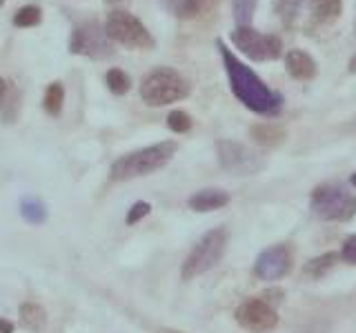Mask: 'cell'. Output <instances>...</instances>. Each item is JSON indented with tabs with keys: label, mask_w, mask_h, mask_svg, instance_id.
<instances>
[{
	"label": "cell",
	"mask_w": 356,
	"mask_h": 333,
	"mask_svg": "<svg viewBox=\"0 0 356 333\" xmlns=\"http://www.w3.org/2000/svg\"><path fill=\"white\" fill-rule=\"evenodd\" d=\"M70 53L85 56V58L105 60L114 56V44H111L105 25L96 20H87L76 25L70 36Z\"/></svg>",
	"instance_id": "8"
},
{
	"label": "cell",
	"mask_w": 356,
	"mask_h": 333,
	"mask_svg": "<svg viewBox=\"0 0 356 333\" xmlns=\"http://www.w3.org/2000/svg\"><path fill=\"white\" fill-rule=\"evenodd\" d=\"M42 20V9L38 5H25L14 14L16 27H36Z\"/></svg>",
	"instance_id": "23"
},
{
	"label": "cell",
	"mask_w": 356,
	"mask_h": 333,
	"mask_svg": "<svg viewBox=\"0 0 356 333\" xmlns=\"http://www.w3.org/2000/svg\"><path fill=\"white\" fill-rule=\"evenodd\" d=\"M348 69H350V74H356V53L350 58V62H348Z\"/></svg>",
	"instance_id": "30"
},
{
	"label": "cell",
	"mask_w": 356,
	"mask_h": 333,
	"mask_svg": "<svg viewBox=\"0 0 356 333\" xmlns=\"http://www.w3.org/2000/svg\"><path fill=\"white\" fill-rule=\"evenodd\" d=\"M285 71L294 80H312L318 71V65L312 56L303 49H289L285 53Z\"/></svg>",
	"instance_id": "12"
},
{
	"label": "cell",
	"mask_w": 356,
	"mask_h": 333,
	"mask_svg": "<svg viewBox=\"0 0 356 333\" xmlns=\"http://www.w3.org/2000/svg\"><path fill=\"white\" fill-rule=\"evenodd\" d=\"M216 153L220 166L232 176H252L259 173L265 166V158L259 151L250 149L243 142H234L227 138L216 142Z\"/></svg>",
	"instance_id": "9"
},
{
	"label": "cell",
	"mask_w": 356,
	"mask_h": 333,
	"mask_svg": "<svg viewBox=\"0 0 356 333\" xmlns=\"http://www.w3.org/2000/svg\"><path fill=\"white\" fill-rule=\"evenodd\" d=\"M0 333H14V322L0 318Z\"/></svg>",
	"instance_id": "28"
},
{
	"label": "cell",
	"mask_w": 356,
	"mask_h": 333,
	"mask_svg": "<svg viewBox=\"0 0 356 333\" xmlns=\"http://www.w3.org/2000/svg\"><path fill=\"white\" fill-rule=\"evenodd\" d=\"M63 103H65V87L63 83H49L47 89H44V96H42V107L47 111L49 116H60L63 111Z\"/></svg>",
	"instance_id": "19"
},
{
	"label": "cell",
	"mask_w": 356,
	"mask_h": 333,
	"mask_svg": "<svg viewBox=\"0 0 356 333\" xmlns=\"http://www.w3.org/2000/svg\"><path fill=\"white\" fill-rule=\"evenodd\" d=\"M5 5V0H0V7H3Z\"/></svg>",
	"instance_id": "34"
},
{
	"label": "cell",
	"mask_w": 356,
	"mask_h": 333,
	"mask_svg": "<svg viewBox=\"0 0 356 333\" xmlns=\"http://www.w3.org/2000/svg\"><path fill=\"white\" fill-rule=\"evenodd\" d=\"M216 49L220 53L222 67L227 71V80L232 94L238 98V103H243L250 111L261 116H276L283 107V96L270 89L259 74H254L252 67H248L243 60L236 58L225 42L216 40Z\"/></svg>",
	"instance_id": "1"
},
{
	"label": "cell",
	"mask_w": 356,
	"mask_h": 333,
	"mask_svg": "<svg viewBox=\"0 0 356 333\" xmlns=\"http://www.w3.org/2000/svg\"><path fill=\"white\" fill-rule=\"evenodd\" d=\"M161 333H181V331H172V329H163Z\"/></svg>",
	"instance_id": "33"
},
{
	"label": "cell",
	"mask_w": 356,
	"mask_h": 333,
	"mask_svg": "<svg viewBox=\"0 0 356 333\" xmlns=\"http://www.w3.org/2000/svg\"><path fill=\"white\" fill-rule=\"evenodd\" d=\"M229 194L222 191V189H200L192 198L187 200V205L192 211L198 214H205V211H216L229 205Z\"/></svg>",
	"instance_id": "13"
},
{
	"label": "cell",
	"mask_w": 356,
	"mask_h": 333,
	"mask_svg": "<svg viewBox=\"0 0 356 333\" xmlns=\"http://www.w3.org/2000/svg\"><path fill=\"white\" fill-rule=\"evenodd\" d=\"M125 0H105V5H111V7H116V5H122Z\"/></svg>",
	"instance_id": "31"
},
{
	"label": "cell",
	"mask_w": 356,
	"mask_h": 333,
	"mask_svg": "<svg viewBox=\"0 0 356 333\" xmlns=\"http://www.w3.org/2000/svg\"><path fill=\"white\" fill-rule=\"evenodd\" d=\"M339 260H341V253H337V251L323 253V255H318V258L309 260V262L305 264L303 273L309 275V278H323L330 269H334V266L339 264Z\"/></svg>",
	"instance_id": "20"
},
{
	"label": "cell",
	"mask_w": 356,
	"mask_h": 333,
	"mask_svg": "<svg viewBox=\"0 0 356 333\" xmlns=\"http://www.w3.org/2000/svg\"><path fill=\"white\" fill-rule=\"evenodd\" d=\"M236 322L250 333H267L278 325V314L276 307L259 298H250L236 309Z\"/></svg>",
	"instance_id": "10"
},
{
	"label": "cell",
	"mask_w": 356,
	"mask_h": 333,
	"mask_svg": "<svg viewBox=\"0 0 356 333\" xmlns=\"http://www.w3.org/2000/svg\"><path fill=\"white\" fill-rule=\"evenodd\" d=\"M309 14L314 25H332L343 14V0H309Z\"/></svg>",
	"instance_id": "14"
},
{
	"label": "cell",
	"mask_w": 356,
	"mask_h": 333,
	"mask_svg": "<svg viewBox=\"0 0 356 333\" xmlns=\"http://www.w3.org/2000/svg\"><path fill=\"white\" fill-rule=\"evenodd\" d=\"M152 211V207H149V203H143V200H138V203H134L131 205V209H129V214H127V218H125V222L131 227V225H136V222H140L145 216H147Z\"/></svg>",
	"instance_id": "25"
},
{
	"label": "cell",
	"mask_w": 356,
	"mask_h": 333,
	"mask_svg": "<svg viewBox=\"0 0 356 333\" xmlns=\"http://www.w3.org/2000/svg\"><path fill=\"white\" fill-rule=\"evenodd\" d=\"M105 31L111 42H118L127 49H154L156 40L143 22L127 9H114L107 14Z\"/></svg>",
	"instance_id": "6"
},
{
	"label": "cell",
	"mask_w": 356,
	"mask_h": 333,
	"mask_svg": "<svg viewBox=\"0 0 356 333\" xmlns=\"http://www.w3.org/2000/svg\"><path fill=\"white\" fill-rule=\"evenodd\" d=\"M220 3H222V0H181V5H178V16L185 18V20L207 16Z\"/></svg>",
	"instance_id": "17"
},
{
	"label": "cell",
	"mask_w": 356,
	"mask_h": 333,
	"mask_svg": "<svg viewBox=\"0 0 356 333\" xmlns=\"http://www.w3.org/2000/svg\"><path fill=\"white\" fill-rule=\"evenodd\" d=\"M192 125H194L192 116L183 109H174V111H170V116H167V127H170L174 133H187L192 129Z\"/></svg>",
	"instance_id": "24"
},
{
	"label": "cell",
	"mask_w": 356,
	"mask_h": 333,
	"mask_svg": "<svg viewBox=\"0 0 356 333\" xmlns=\"http://www.w3.org/2000/svg\"><path fill=\"white\" fill-rule=\"evenodd\" d=\"M20 325L38 333L47 325V311H44L38 302H25L20 307Z\"/></svg>",
	"instance_id": "16"
},
{
	"label": "cell",
	"mask_w": 356,
	"mask_h": 333,
	"mask_svg": "<svg viewBox=\"0 0 356 333\" xmlns=\"http://www.w3.org/2000/svg\"><path fill=\"white\" fill-rule=\"evenodd\" d=\"M341 260L348 262V264H356V236H348L343 240V247H341Z\"/></svg>",
	"instance_id": "26"
},
{
	"label": "cell",
	"mask_w": 356,
	"mask_h": 333,
	"mask_svg": "<svg viewBox=\"0 0 356 333\" xmlns=\"http://www.w3.org/2000/svg\"><path fill=\"white\" fill-rule=\"evenodd\" d=\"M292 269V251L287 244H272L259 253L254 262V275L259 280H281Z\"/></svg>",
	"instance_id": "11"
},
{
	"label": "cell",
	"mask_w": 356,
	"mask_h": 333,
	"mask_svg": "<svg viewBox=\"0 0 356 333\" xmlns=\"http://www.w3.org/2000/svg\"><path fill=\"white\" fill-rule=\"evenodd\" d=\"M20 216L25 218V222L29 225H42L44 220H47V207L40 198L36 196H27L20 200Z\"/></svg>",
	"instance_id": "18"
},
{
	"label": "cell",
	"mask_w": 356,
	"mask_h": 333,
	"mask_svg": "<svg viewBox=\"0 0 356 333\" xmlns=\"http://www.w3.org/2000/svg\"><path fill=\"white\" fill-rule=\"evenodd\" d=\"M250 136L254 142H259L261 147H278L285 140V129L272 125V122H259V125L250 127Z\"/></svg>",
	"instance_id": "15"
},
{
	"label": "cell",
	"mask_w": 356,
	"mask_h": 333,
	"mask_svg": "<svg viewBox=\"0 0 356 333\" xmlns=\"http://www.w3.org/2000/svg\"><path fill=\"white\" fill-rule=\"evenodd\" d=\"M232 44L245 58L256 62L278 60L283 56V40L276 33H263L254 27H236L232 31Z\"/></svg>",
	"instance_id": "7"
},
{
	"label": "cell",
	"mask_w": 356,
	"mask_h": 333,
	"mask_svg": "<svg viewBox=\"0 0 356 333\" xmlns=\"http://www.w3.org/2000/svg\"><path fill=\"white\" fill-rule=\"evenodd\" d=\"M256 5H259V0H234L232 11H234V20H236L238 27H250Z\"/></svg>",
	"instance_id": "22"
},
{
	"label": "cell",
	"mask_w": 356,
	"mask_h": 333,
	"mask_svg": "<svg viewBox=\"0 0 356 333\" xmlns=\"http://www.w3.org/2000/svg\"><path fill=\"white\" fill-rule=\"evenodd\" d=\"M176 151H178V144L174 140H163V142L152 144V147L125 153L111 164L109 176H111V180H116V182H125V180H134V178H140V176H149L154 171L163 169V166L176 155Z\"/></svg>",
	"instance_id": "2"
},
{
	"label": "cell",
	"mask_w": 356,
	"mask_h": 333,
	"mask_svg": "<svg viewBox=\"0 0 356 333\" xmlns=\"http://www.w3.org/2000/svg\"><path fill=\"white\" fill-rule=\"evenodd\" d=\"M192 94L189 80L172 67H156L140 83V98L149 107H165Z\"/></svg>",
	"instance_id": "3"
},
{
	"label": "cell",
	"mask_w": 356,
	"mask_h": 333,
	"mask_svg": "<svg viewBox=\"0 0 356 333\" xmlns=\"http://www.w3.org/2000/svg\"><path fill=\"white\" fill-rule=\"evenodd\" d=\"M227 242H229V233L225 227L207 231L205 236L194 244V249L187 253V258L181 266L183 280H192V278L203 275L209 269H214L227 249Z\"/></svg>",
	"instance_id": "4"
},
{
	"label": "cell",
	"mask_w": 356,
	"mask_h": 333,
	"mask_svg": "<svg viewBox=\"0 0 356 333\" xmlns=\"http://www.w3.org/2000/svg\"><path fill=\"white\" fill-rule=\"evenodd\" d=\"M350 185H352V187H356V171L350 176Z\"/></svg>",
	"instance_id": "32"
},
{
	"label": "cell",
	"mask_w": 356,
	"mask_h": 333,
	"mask_svg": "<svg viewBox=\"0 0 356 333\" xmlns=\"http://www.w3.org/2000/svg\"><path fill=\"white\" fill-rule=\"evenodd\" d=\"M5 98H7V83H5V78L0 76V107H3Z\"/></svg>",
	"instance_id": "29"
},
{
	"label": "cell",
	"mask_w": 356,
	"mask_h": 333,
	"mask_svg": "<svg viewBox=\"0 0 356 333\" xmlns=\"http://www.w3.org/2000/svg\"><path fill=\"white\" fill-rule=\"evenodd\" d=\"M309 207L321 220L348 222L356 216V196L339 182H323L312 191Z\"/></svg>",
	"instance_id": "5"
},
{
	"label": "cell",
	"mask_w": 356,
	"mask_h": 333,
	"mask_svg": "<svg viewBox=\"0 0 356 333\" xmlns=\"http://www.w3.org/2000/svg\"><path fill=\"white\" fill-rule=\"evenodd\" d=\"M105 83H107V89L114 96H125L131 89V78L122 69H118V67H114V69H109L105 74Z\"/></svg>",
	"instance_id": "21"
},
{
	"label": "cell",
	"mask_w": 356,
	"mask_h": 333,
	"mask_svg": "<svg viewBox=\"0 0 356 333\" xmlns=\"http://www.w3.org/2000/svg\"><path fill=\"white\" fill-rule=\"evenodd\" d=\"M261 298L265 300V302H270L272 307H276L283 300V291H281V289H272V291H263Z\"/></svg>",
	"instance_id": "27"
}]
</instances>
